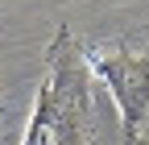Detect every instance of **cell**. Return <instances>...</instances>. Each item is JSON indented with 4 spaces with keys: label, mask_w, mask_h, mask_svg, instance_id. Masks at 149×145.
<instances>
[{
    "label": "cell",
    "mask_w": 149,
    "mask_h": 145,
    "mask_svg": "<svg viewBox=\"0 0 149 145\" xmlns=\"http://www.w3.org/2000/svg\"><path fill=\"white\" fill-rule=\"evenodd\" d=\"M25 145H91V66L66 29H58L50 46V70L37 91Z\"/></svg>",
    "instance_id": "cell-1"
},
{
    "label": "cell",
    "mask_w": 149,
    "mask_h": 145,
    "mask_svg": "<svg viewBox=\"0 0 149 145\" xmlns=\"http://www.w3.org/2000/svg\"><path fill=\"white\" fill-rule=\"evenodd\" d=\"M83 62L100 75L120 108V129L128 141H149V50L128 46H83Z\"/></svg>",
    "instance_id": "cell-2"
},
{
    "label": "cell",
    "mask_w": 149,
    "mask_h": 145,
    "mask_svg": "<svg viewBox=\"0 0 149 145\" xmlns=\"http://www.w3.org/2000/svg\"><path fill=\"white\" fill-rule=\"evenodd\" d=\"M133 145H149V141H133Z\"/></svg>",
    "instance_id": "cell-3"
}]
</instances>
